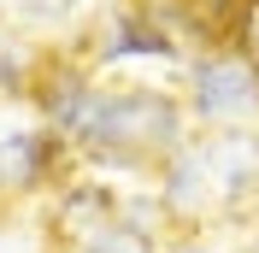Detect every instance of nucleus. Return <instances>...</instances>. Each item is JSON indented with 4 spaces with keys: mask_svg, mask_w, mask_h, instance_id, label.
<instances>
[{
    "mask_svg": "<svg viewBox=\"0 0 259 253\" xmlns=\"http://www.w3.org/2000/svg\"><path fill=\"white\" fill-rule=\"evenodd\" d=\"M82 171L77 147L53 136L48 124H0V200H35V194L65 189L71 177Z\"/></svg>",
    "mask_w": 259,
    "mask_h": 253,
    "instance_id": "5",
    "label": "nucleus"
},
{
    "mask_svg": "<svg viewBox=\"0 0 259 253\" xmlns=\"http://www.w3.org/2000/svg\"><path fill=\"white\" fill-rule=\"evenodd\" d=\"M53 253H77V247H53Z\"/></svg>",
    "mask_w": 259,
    "mask_h": 253,
    "instance_id": "11",
    "label": "nucleus"
},
{
    "mask_svg": "<svg viewBox=\"0 0 259 253\" xmlns=\"http://www.w3.org/2000/svg\"><path fill=\"white\" fill-rule=\"evenodd\" d=\"M183 106L200 136L259 130V71L230 48H200L183 71Z\"/></svg>",
    "mask_w": 259,
    "mask_h": 253,
    "instance_id": "4",
    "label": "nucleus"
},
{
    "mask_svg": "<svg viewBox=\"0 0 259 253\" xmlns=\"http://www.w3.org/2000/svg\"><path fill=\"white\" fill-rule=\"evenodd\" d=\"M159 241H165V236H147V230H136V224L118 212V218H106L77 253H165Z\"/></svg>",
    "mask_w": 259,
    "mask_h": 253,
    "instance_id": "8",
    "label": "nucleus"
},
{
    "mask_svg": "<svg viewBox=\"0 0 259 253\" xmlns=\"http://www.w3.org/2000/svg\"><path fill=\"white\" fill-rule=\"evenodd\" d=\"M82 59L95 65L100 82H159L189 71L194 48L177 35V24L153 6V0H118L77 35Z\"/></svg>",
    "mask_w": 259,
    "mask_h": 253,
    "instance_id": "3",
    "label": "nucleus"
},
{
    "mask_svg": "<svg viewBox=\"0 0 259 253\" xmlns=\"http://www.w3.org/2000/svg\"><path fill=\"white\" fill-rule=\"evenodd\" d=\"M100 95V77L95 65L82 59L77 41H48V53H41V65H35V82H30V118L35 124H48L53 136H65V142H77L82 118H89V106H95Z\"/></svg>",
    "mask_w": 259,
    "mask_h": 253,
    "instance_id": "6",
    "label": "nucleus"
},
{
    "mask_svg": "<svg viewBox=\"0 0 259 253\" xmlns=\"http://www.w3.org/2000/svg\"><path fill=\"white\" fill-rule=\"evenodd\" d=\"M189 106H183V89L177 82H100L95 106L77 130V159L82 165H100V171H130V177H147L159 171L171 153L194 142Z\"/></svg>",
    "mask_w": 259,
    "mask_h": 253,
    "instance_id": "1",
    "label": "nucleus"
},
{
    "mask_svg": "<svg viewBox=\"0 0 259 253\" xmlns=\"http://www.w3.org/2000/svg\"><path fill=\"white\" fill-rule=\"evenodd\" d=\"M6 6H12V0H0V12H6Z\"/></svg>",
    "mask_w": 259,
    "mask_h": 253,
    "instance_id": "12",
    "label": "nucleus"
},
{
    "mask_svg": "<svg viewBox=\"0 0 259 253\" xmlns=\"http://www.w3.org/2000/svg\"><path fill=\"white\" fill-rule=\"evenodd\" d=\"M165 212L177 230L206 224L230 206L253 200L259 189V130H230V136H194L183 153H171L153 171Z\"/></svg>",
    "mask_w": 259,
    "mask_h": 253,
    "instance_id": "2",
    "label": "nucleus"
},
{
    "mask_svg": "<svg viewBox=\"0 0 259 253\" xmlns=\"http://www.w3.org/2000/svg\"><path fill=\"white\" fill-rule=\"evenodd\" d=\"M230 53H242L247 65L259 71V0H236V18H230Z\"/></svg>",
    "mask_w": 259,
    "mask_h": 253,
    "instance_id": "10",
    "label": "nucleus"
},
{
    "mask_svg": "<svg viewBox=\"0 0 259 253\" xmlns=\"http://www.w3.org/2000/svg\"><path fill=\"white\" fill-rule=\"evenodd\" d=\"M118 200L124 189L100 183L95 171H77L65 189L48 194V230H53V247H82L106 218H118Z\"/></svg>",
    "mask_w": 259,
    "mask_h": 253,
    "instance_id": "7",
    "label": "nucleus"
},
{
    "mask_svg": "<svg viewBox=\"0 0 259 253\" xmlns=\"http://www.w3.org/2000/svg\"><path fill=\"white\" fill-rule=\"evenodd\" d=\"M153 6H165V0H153Z\"/></svg>",
    "mask_w": 259,
    "mask_h": 253,
    "instance_id": "13",
    "label": "nucleus"
},
{
    "mask_svg": "<svg viewBox=\"0 0 259 253\" xmlns=\"http://www.w3.org/2000/svg\"><path fill=\"white\" fill-rule=\"evenodd\" d=\"M82 6H89V0H12L6 12H12L18 30H48V35H53V30H65Z\"/></svg>",
    "mask_w": 259,
    "mask_h": 253,
    "instance_id": "9",
    "label": "nucleus"
}]
</instances>
